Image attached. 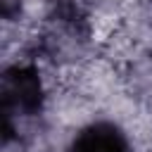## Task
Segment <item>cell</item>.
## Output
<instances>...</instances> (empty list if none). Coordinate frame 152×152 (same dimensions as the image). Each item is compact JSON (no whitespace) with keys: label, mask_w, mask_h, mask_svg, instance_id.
Wrapping results in <instances>:
<instances>
[{"label":"cell","mask_w":152,"mask_h":152,"mask_svg":"<svg viewBox=\"0 0 152 152\" xmlns=\"http://www.w3.org/2000/svg\"><path fill=\"white\" fill-rule=\"evenodd\" d=\"M43 90L38 74L28 66H12L2 76V102L5 114H33L40 107Z\"/></svg>","instance_id":"cell-1"},{"label":"cell","mask_w":152,"mask_h":152,"mask_svg":"<svg viewBox=\"0 0 152 152\" xmlns=\"http://www.w3.org/2000/svg\"><path fill=\"white\" fill-rule=\"evenodd\" d=\"M69 152H128V142L114 124H93L71 140Z\"/></svg>","instance_id":"cell-2"}]
</instances>
